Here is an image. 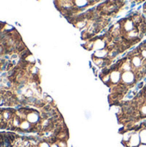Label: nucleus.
<instances>
[{"label": "nucleus", "instance_id": "obj_1", "mask_svg": "<svg viewBox=\"0 0 146 147\" xmlns=\"http://www.w3.org/2000/svg\"><path fill=\"white\" fill-rule=\"evenodd\" d=\"M141 143V140H140V136H139V134L137 133V132H134L129 140L128 143H126V145L128 147H138Z\"/></svg>", "mask_w": 146, "mask_h": 147}, {"label": "nucleus", "instance_id": "obj_2", "mask_svg": "<svg viewBox=\"0 0 146 147\" xmlns=\"http://www.w3.org/2000/svg\"><path fill=\"white\" fill-rule=\"evenodd\" d=\"M27 121H28V122H30L32 125H34V124H37V123H39V121H40V115L37 113V112H35L34 110H30L28 113V115H27Z\"/></svg>", "mask_w": 146, "mask_h": 147}, {"label": "nucleus", "instance_id": "obj_3", "mask_svg": "<svg viewBox=\"0 0 146 147\" xmlns=\"http://www.w3.org/2000/svg\"><path fill=\"white\" fill-rule=\"evenodd\" d=\"M121 78L125 84H131L134 83V81L136 80V77L132 71H125L122 74Z\"/></svg>", "mask_w": 146, "mask_h": 147}, {"label": "nucleus", "instance_id": "obj_4", "mask_svg": "<svg viewBox=\"0 0 146 147\" xmlns=\"http://www.w3.org/2000/svg\"><path fill=\"white\" fill-rule=\"evenodd\" d=\"M121 76H120V72L118 71H112L111 74H110V80L113 84H118L119 81L120 80Z\"/></svg>", "mask_w": 146, "mask_h": 147}, {"label": "nucleus", "instance_id": "obj_5", "mask_svg": "<svg viewBox=\"0 0 146 147\" xmlns=\"http://www.w3.org/2000/svg\"><path fill=\"white\" fill-rule=\"evenodd\" d=\"M139 136H140L141 143L142 144H146V129H143L139 133Z\"/></svg>", "mask_w": 146, "mask_h": 147}, {"label": "nucleus", "instance_id": "obj_6", "mask_svg": "<svg viewBox=\"0 0 146 147\" xmlns=\"http://www.w3.org/2000/svg\"><path fill=\"white\" fill-rule=\"evenodd\" d=\"M140 116L146 117V105H144L140 109Z\"/></svg>", "mask_w": 146, "mask_h": 147}, {"label": "nucleus", "instance_id": "obj_7", "mask_svg": "<svg viewBox=\"0 0 146 147\" xmlns=\"http://www.w3.org/2000/svg\"><path fill=\"white\" fill-rule=\"evenodd\" d=\"M57 144H58V146L59 147H68L67 143H66L65 140H59V142Z\"/></svg>", "mask_w": 146, "mask_h": 147}, {"label": "nucleus", "instance_id": "obj_8", "mask_svg": "<svg viewBox=\"0 0 146 147\" xmlns=\"http://www.w3.org/2000/svg\"><path fill=\"white\" fill-rule=\"evenodd\" d=\"M39 147H51L48 142L46 141H42L39 143Z\"/></svg>", "mask_w": 146, "mask_h": 147}, {"label": "nucleus", "instance_id": "obj_9", "mask_svg": "<svg viewBox=\"0 0 146 147\" xmlns=\"http://www.w3.org/2000/svg\"><path fill=\"white\" fill-rule=\"evenodd\" d=\"M143 9H144V13H145V16H146V1H145V3H144Z\"/></svg>", "mask_w": 146, "mask_h": 147}, {"label": "nucleus", "instance_id": "obj_10", "mask_svg": "<svg viewBox=\"0 0 146 147\" xmlns=\"http://www.w3.org/2000/svg\"><path fill=\"white\" fill-rule=\"evenodd\" d=\"M51 147H59L58 146V144L57 143H53V144H52L51 145Z\"/></svg>", "mask_w": 146, "mask_h": 147}, {"label": "nucleus", "instance_id": "obj_11", "mask_svg": "<svg viewBox=\"0 0 146 147\" xmlns=\"http://www.w3.org/2000/svg\"><path fill=\"white\" fill-rule=\"evenodd\" d=\"M138 147H146V144H140Z\"/></svg>", "mask_w": 146, "mask_h": 147}, {"label": "nucleus", "instance_id": "obj_12", "mask_svg": "<svg viewBox=\"0 0 146 147\" xmlns=\"http://www.w3.org/2000/svg\"><path fill=\"white\" fill-rule=\"evenodd\" d=\"M134 2H136V3H140V2H143V1H145V0H133Z\"/></svg>", "mask_w": 146, "mask_h": 147}, {"label": "nucleus", "instance_id": "obj_13", "mask_svg": "<svg viewBox=\"0 0 146 147\" xmlns=\"http://www.w3.org/2000/svg\"><path fill=\"white\" fill-rule=\"evenodd\" d=\"M34 147H37V146H34Z\"/></svg>", "mask_w": 146, "mask_h": 147}]
</instances>
